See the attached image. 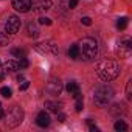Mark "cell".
Returning a JSON list of instances; mask_svg holds the SVG:
<instances>
[{"label":"cell","mask_w":132,"mask_h":132,"mask_svg":"<svg viewBox=\"0 0 132 132\" xmlns=\"http://www.w3.org/2000/svg\"><path fill=\"white\" fill-rule=\"evenodd\" d=\"M19 28H20V20H19V17H17V16H8V19H6L5 23H3L5 33H8V34H16V33L19 31Z\"/></svg>","instance_id":"obj_5"},{"label":"cell","mask_w":132,"mask_h":132,"mask_svg":"<svg viewBox=\"0 0 132 132\" xmlns=\"http://www.w3.org/2000/svg\"><path fill=\"white\" fill-rule=\"evenodd\" d=\"M81 22H82V25H87V27L92 25V19H90V17H82Z\"/></svg>","instance_id":"obj_26"},{"label":"cell","mask_w":132,"mask_h":132,"mask_svg":"<svg viewBox=\"0 0 132 132\" xmlns=\"http://www.w3.org/2000/svg\"><path fill=\"white\" fill-rule=\"evenodd\" d=\"M13 8L19 13H27L31 8V0H11Z\"/></svg>","instance_id":"obj_8"},{"label":"cell","mask_w":132,"mask_h":132,"mask_svg":"<svg viewBox=\"0 0 132 132\" xmlns=\"http://www.w3.org/2000/svg\"><path fill=\"white\" fill-rule=\"evenodd\" d=\"M36 123H37V126H40V127H47V126H50V115H48L45 110L39 112L37 117H36Z\"/></svg>","instance_id":"obj_9"},{"label":"cell","mask_w":132,"mask_h":132,"mask_svg":"<svg viewBox=\"0 0 132 132\" xmlns=\"http://www.w3.org/2000/svg\"><path fill=\"white\" fill-rule=\"evenodd\" d=\"M113 129H115L117 132H126V130H127V124H126L123 120H118V121H115Z\"/></svg>","instance_id":"obj_16"},{"label":"cell","mask_w":132,"mask_h":132,"mask_svg":"<svg viewBox=\"0 0 132 132\" xmlns=\"http://www.w3.org/2000/svg\"><path fill=\"white\" fill-rule=\"evenodd\" d=\"M126 27H127V17H121V19L117 20V28L118 30H124Z\"/></svg>","instance_id":"obj_18"},{"label":"cell","mask_w":132,"mask_h":132,"mask_svg":"<svg viewBox=\"0 0 132 132\" xmlns=\"http://www.w3.org/2000/svg\"><path fill=\"white\" fill-rule=\"evenodd\" d=\"M78 45H79V56H82V59L86 61L98 54V44L93 37H82Z\"/></svg>","instance_id":"obj_2"},{"label":"cell","mask_w":132,"mask_h":132,"mask_svg":"<svg viewBox=\"0 0 132 132\" xmlns=\"http://www.w3.org/2000/svg\"><path fill=\"white\" fill-rule=\"evenodd\" d=\"M11 54L16 56V57H27V51L23 48H13L11 50Z\"/></svg>","instance_id":"obj_17"},{"label":"cell","mask_w":132,"mask_h":132,"mask_svg":"<svg viewBox=\"0 0 132 132\" xmlns=\"http://www.w3.org/2000/svg\"><path fill=\"white\" fill-rule=\"evenodd\" d=\"M65 90H67L70 95H73L75 92H78V90H79V86H78V82L70 81V82H67V86H65Z\"/></svg>","instance_id":"obj_15"},{"label":"cell","mask_w":132,"mask_h":132,"mask_svg":"<svg viewBox=\"0 0 132 132\" xmlns=\"http://www.w3.org/2000/svg\"><path fill=\"white\" fill-rule=\"evenodd\" d=\"M30 87V82L28 81H22V86H20V90H27Z\"/></svg>","instance_id":"obj_27"},{"label":"cell","mask_w":132,"mask_h":132,"mask_svg":"<svg viewBox=\"0 0 132 132\" xmlns=\"http://www.w3.org/2000/svg\"><path fill=\"white\" fill-rule=\"evenodd\" d=\"M69 57L70 59H76V57H79V45L78 44H73V45H70V48H69Z\"/></svg>","instance_id":"obj_12"},{"label":"cell","mask_w":132,"mask_h":132,"mask_svg":"<svg viewBox=\"0 0 132 132\" xmlns=\"http://www.w3.org/2000/svg\"><path fill=\"white\" fill-rule=\"evenodd\" d=\"M56 115H57V120H59V121H65V115H64V113H61V112H57Z\"/></svg>","instance_id":"obj_28"},{"label":"cell","mask_w":132,"mask_h":132,"mask_svg":"<svg viewBox=\"0 0 132 132\" xmlns=\"http://www.w3.org/2000/svg\"><path fill=\"white\" fill-rule=\"evenodd\" d=\"M17 64H19V69H27L28 65H30V62H28L27 57H20V61H17Z\"/></svg>","instance_id":"obj_21"},{"label":"cell","mask_w":132,"mask_h":132,"mask_svg":"<svg viewBox=\"0 0 132 132\" xmlns=\"http://www.w3.org/2000/svg\"><path fill=\"white\" fill-rule=\"evenodd\" d=\"M22 120H23V110L19 106H14L6 115V124L10 127H17L22 123Z\"/></svg>","instance_id":"obj_4"},{"label":"cell","mask_w":132,"mask_h":132,"mask_svg":"<svg viewBox=\"0 0 132 132\" xmlns=\"http://www.w3.org/2000/svg\"><path fill=\"white\" fill-rule=\"evenodd\" d=\"M5 118V112H3V106H2V103H0V120H3Z\"/></svg>","instance_id":"obj_29"},{"label":"cell","mask_w":132,"mask_h":132,"mask_svg":"<svg viewBox=\"0 0 132 132\" xmlns=\"http://www.w3.org/2000/svg\"><path fill=\"white\" fill-rule=\"evenodd\" d=\"M126 98L127 100L132 98V79H129L127 84H126Z\"/></svg>","instance_id":"obj_19"},{"label":"cell","mask_w":132,"mask_h":132,"mask_svg":"<svg viewBox=\"0 0 132 132\" xmlns=\"http://www.w3.org/2000/svg\"><path fill=\"white\" fill-rule=\"evenodd\" d=\"M5 79V73L3 72H0V81H3Z\"/></svg>","instance_id":"obj_30"},{"label":"cell","mask_w":132,"mask_h":132,"mask_svg":"<svg viewBox=\"0 0 132 132\" xmlns=\"http://www.w3.org/2000/svg\"><path fill=\"white\" fill-rule=\"evenodd\" d=\"M5 45H8V36L0 33V47H5Z\"/></svg>","instance_id":"obj_23"},{"label":"cell","mask_w":132,"mask_h":132,"mask_svg":"<svg viewBox=\"0 0 132 132\" xmlns=\"http://www.w3.org/2000/svg\"><path fill=\"white\" fill-rule=\"evenodd\" d=\"M82 107H84L82 96H81V98H76V104H75V109H76V112H81V110H82Z\"/></svg>","instance_id":"obj_22"},{"label":"cell","mask_w":132,"mask_h":132,"mask_svg":"<svg viewBox=\"0 0 132 132\" xmlns=\"http://www.w3.org/2000/svg\"><path fill=\"white\" fill-rule=\"evenodd\" d=\"M27 31H28V36H30V37H37V36H39V30H37V27H36L33 22L28 23Z\"/></svg>","instance_id":"obj_13"},{"label":"cell","mask_w":132,"mask_h":132,"mask_svg":"<svg viewBox=\"0 0 132 132\" xmlns=\"http://www.w3.org/2000/svg\"><path fill=\"white\" fill-rule=\"evenodd\" d=\"M96 72H98V76L109 82V81H113L118 75H120V67H118V64L115 61H110V59H106V61H101L98 64V67H96Z\"/></svg>","instance_id":"obj_1"},{"label":"cell","mask_w":132,"mask_h":132,"mask_svg":"<svg viewBox=\"0 0 132 132\" xmlns=\"http://www.w3.org/2000/svg\"><path fill=\"white\" fill-rule=\"evenodd\" d=\"M61 107H62L61 103H56V101H45V109L50 110V112H53V113L61 112Z\"/></svg>","instance_id":"obj_11"},{"label":"cell","mask_w":132,"mask_h":132,"mask_svg":"<svg viewBox=\"0 0 132 132\" xmlns=\"http://www.w3.org/2000/svg\"><path fill=\"white\" fill-rule=\"evenodd\" d=\"M0 93H2L3 98H10V96L13 95V92H11L10 87H2V89H0Z\"/></svg>","instance_id":"obj_20"},{"label":"cell","mask_w":132,"mask_h":132,"mask_svg":"<svg viewBox=\"0 0 132 132\" xmlns=\"http://www.w3.org/2000/svg\"><path fill=\"white\" fill-rule=\"evenodd\" d=\"M112 98H113V90L109 86H100L93 95V101L98 107H106L112 101Z\"/></svg>","instance_id":"obj_3"},{"label":"cell","mask_w":132,"mask_h":132,"mask_svg":"<svg viewBox=\"0 0 132 132\" xmlns=\"http://www.w3.org/2000/svg\"><path fill=\"white\" fill-rule=\"evenodd\" d=\"M0 64H2V62H0Z\"/></svg>","instance_id":"obj_31"},{"label":"cell","mask_w":132,"mask_h":132,"mask_svg":"<svg viewBox=\"0 0 132 132\" xmlns=\"http://www.w3.org/2000/svg\"><path fill=\"white\" fill-rule=\"evenodd\" d=\"M51 0H31V8L33 11H48L51 8Z\"/></svg>","instance_id":"obj_7"},{"label":"cell","mask_w":132,"mask_h":132,"mask_svg":"<svg viewBox=\"0 0 132 132\" xmlns=\"http://www.w3.org/2000/svg\"><path fill=\"white\" fill-rule=\"evenodd\" d=\"M3 67L10 72H16V70H19V64H17V61H6L3 64Z\"/></svg>","instance_id":"obj_14"},{"label":"cell","mask_w":132,"mask_h":132,"mask_svg":"<svg viewBox=\"0 0 132 132\" xmlns=\"http://www.w3.org/2000/svg\"><path fill=\"white\" fill-rule=\"evenodd\" d=\"M67 3H69V8L73 10V8H76V5H78V0H67Z\"/></svg>","instance_id":"obj_25"},{"label":"cell","mask_w":132,"mask_h":132,"mask_svg":"<svg viewBox=\"0 0 132 132\" xmlns=\"http://www.w3.org/2000/svg\"><path fill=\"white\" fill-rule=\"evenodd\" d=\"M39 23L40 25H51V19H48V17H39Z\"/></svg>","instance_id":"obj_24"},{"label":"cell","mask_w":132,"mask_h":132,"mask_svg":"<svg viewBox=\"0 0 132 132\" xmlns=\"http://www.w3.org/2000/svg\"><path fill=\"white\" fill-rule=\"evenodd\" d=\"M120 50H124V53L129 54V51L132 50V40H130V37H123L120 40Z\"/></svg>","instance_id":"obj_10"},{"label":"cell","mask_w":132,"mask_h":132,"mask_svg":"<svg viewBox=\"0 0 132 132\" xmlns=\"http://www.w3.org/2000/svg\"><path fill=\"white\" fill-rule=\"evenodd\" d=\"M45 92H47L48 95H53V96L59 95V93L62 92V82H61L59 79H56V78H51V79L47 82V86H45Z\"/></svg>","instance_id":"obj_6"}]
</instances>
